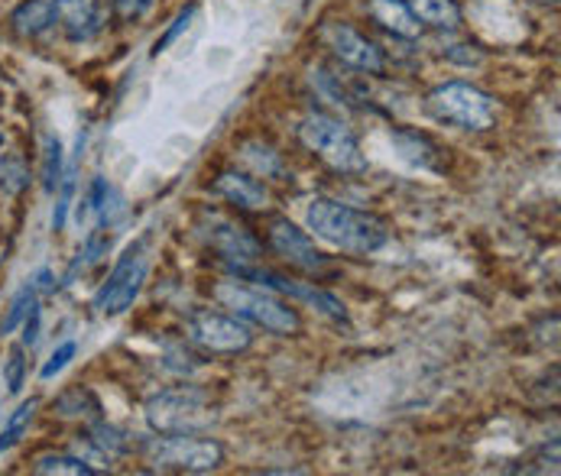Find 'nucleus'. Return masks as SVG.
<instances>
[{"label": "nucleus", "instance_id": "obj_13", "mask_svg": "<svg viewBox=\"0 0 561 476\" xmlns=\"http://www.w3.org/2000/svg\"><path fill=\"white\" fill-rule=\"evenodd\" d=\"M215 191L243 211H260L266 205V188L253 175H243V172H221L215 178Z\"/></svg>", "mask_w": 561, "mask_h": 476}, {"label": "nucleus", "instance_id": "obj_24", "mask_svg": "<svg viewBox=\"0 0 561 476\" xmlns=\"http://www.w3.org/2000/svg\"><path fill=\"white\" fill-rule=\"evenodd\" d=\"M91 434H94V438H91L94 448H101V451H107V454H127V451H130V438H127L124 431H117L114 425L98 421Z\"/></svg>", "mask_w": 561, "mask_h": 476}, {"label": "nucleus", "instance_id": "obj_21", "mask_svg": "<svg viewBox=\"0 0 561 476\" xmlns=\"http://www.w3.org/2000/svg\"><path fill=\"white\" fill-rule=\"evenodd\" d=\"M36 474H62V476H88L94 474L91 464H84L81 457H69V454H46L36 461L33 467Z\"/></svg>", "mask_w": 561, "mask_h": 476}, {"label": "nucleus", "instance_id": "obj_5", "mask_svg": "<svg viewBox=\"0 0 561 476\" xmlns=\"http://www.w3.org/2000/svg\"><path fill=\"white\" fill-rule=\"evenodd\" d=\"M299 140L309 153H316L334 172H364L367 169V156H364L357 137L341 120H334L328 114H309L299 124Z\"/></svg>", "mask_w": 561, "mask_h": 476}, {"label": "nucleus", "instance_id": "obj_30", "mask_svg": "<svg viewBox=\"0 0 561 476\" xmlns=\"http://www.w3.org/2000/svg\"><path fill=\"white\" fill-rule=\"evenodd\" d=\"M36 340H39V309L33 305L26 315V324H23V347H33Z\"/></svg>", "mask_w": 561, "mask_h": 476}, {"label": "nucleus", "instance_id": "obj_15", "mask_svg": "<svg viewBox=\"0 0 561 476\" xmlns=\"http://www.w3.org/2000/svg\"><path fill=\"white\" fill-rule=\"evenodd\" d=\"M53 23H56L53 0H23V3L10 13V26H13V33L23 36V39L43 36Z\"/></svg>", "mask_w": 561, "mask_h": 476}, {"label": "nucleus", "instance_id": "obj_12", "mask_svg": "<svg viewBox=\"0 0 561 476\" xmlns=\"http://www.w3.org/2000/svg\"><path fill=\"white\" fill-rule=\"evenodd\" d=\"M324 39H328L331 53H334L344 66L357 69V72L380 76L383 66H387V62H383V53L377 49V43H370L367 36H360L357 30H351V26H344V23L328 26V30H324Z\"/></svg>", "mask_w": 561, "mask_h": 476}, {"label": "nucleus", "instance_id": "obj_7", "mask_svg": "<svg viewBox=\"0 0 561 476\" xmlns=\"http://www.w3.org/2000/svg\"><path fill=\"white\" fill-rule=\"evenodd\" d=\"M147 269H150V259L144 253V243L127 246V253L111 269L107 282L94 292V312L104 317L124 315L137 302V295L147 282Z\"/></svg>", "mask_w": 561, "mask_h": 476}, {"label": "nucleus", "instance_id": "obj_29", "mask_svg": "<svg viewBox=\"0 0 561 476\" xmlns=\"http://www.w3.org/2000/svg\"><path fill=\"white\" fill-rule=\"evenodd\" d=\"M192 16H195V7H188V10H182V13L175 16V23H172V30H169V33L162 36L160 43H157V49H153L157 56H160V53H165V49H169V43H175V39H179V33H182V30H188V20H192Z\"/></svg>", "mask_w": 561, "mask_h": 476}, {"label": "nucleus", "instance_id": "obj_22", "mask_svg": "<svg viewBox=\"0 0 561 476\" xmlns=\"http://www.w3.org/2000/svg\"><path fill=\"white\" fill-rule=\"evenodd\" d=\"M241 159L247 165H253V172L256 175H279L283 172V159L276 150H270V147H263V143H247L241 150Z\"/></svg>", "mask_w": 561, "mask_h": 476}, {"label": "nucleus", "instance_id": "obj_4", "mask_svg": "<svg viewBox=\"0 0 561 476\" xmlns=\"http://www.w3.org/2000/svg\"><path fill=\"white\" fill-rule=\"evenodd\" d=\"M425 111L448 127L458 130H490L496 120L493 97L468 81H445L425 97Z\"/></svg>", "mask_w": 561, "mask_h": 476}, {"label": "nucleus", "instance_id": "obj_25", "mask_svg": "<svg viewBox=\"0 0 561 476\" xmlns=\"http://www.w3.org/2000/svg\"><path fill=\"white\" fill-rule=\"evenodd\" d=\"M23 380H26V360H23V347H13L10 357H7V367H3V383L7 390L16 396L23 390Z\"/></svg>", "mask_w": 561, "mask_h": 476}, {"label": "nucleus", "instance_id": "obj_20", "mask_svg": "<svg viewBox=\"0 0 561 476\" xmlns=\"http://www.w3.org/2000/svg\"><path fill=\"white\" fill-rule=\"evenodd\" d=\"M62 143L56 137H46V147H43V188L53 195L59 185H62Z\"/></svg>", "mask_w": 561, "mask_h": 476}, {"label": "nucleus", "instance_id": "obj_28", "mask_svg": "<svg viewBox=\"0 0 561 476\" xmlns=\"http://www.w3.org/2000/svg\"><path fill=\"white\" fill-rule=\"evenodd\" d=\"M72 191H76L72 175H62V185H59V205H56V214H53V228H56V231H62V228H66L69 205H72Z\"/></svg>", "mask_w": 561, "mask_h": 476}, {"label": "nucleus", "instance_id": "obj_11", "mask_svg": "<svg viewBox=\"0 0 561 476\" xmlns=\"http://www.w3.org/2000/svg\"><path fill=\"white\" fill-rule=\"evenodd\" d=\"M270 246L296 269L302 272H324L328 269V259L321 256V249L316 246V240L309 237L306 231H299L289 218H273L270 221Z\"/></svg>", "mask_w": 561, "mask_h": 476}, {"label": "nucleus", "instance_id": "obj_8", "mask_svg": "<svg viewBox=\"0 0 561 476\" xmlns=\"http://www.w3.org/2000/svg\"><path fill=\"white\" fill-rule=\"evenodd\" d=\"M188 337L202 350L221 353V357L243 353L253 344V330L243 324L241 317L218 315V312H195V315L188 317Z\"/></svg>", "mask_w": 561, "mask_h": 476}, {"label": "nucleus", "instance_id": "obj_26", "mask_svg": "<svg viewBox=\"0 0 561 476\" xmlns=\"http://www.w3.org/2000/svg\"><path fill=\"white\" fill-rule=\"evenodd\" d=\"M76 353H79V344H76V340H66V344H62V347H59V350H56V353L46 360V367L39 370V376H43V380H53V376H59V373H62V370H66V367L76 360Z\"/></svg>", "mask_w": 561, "mask_h": 476}, {"label": "nucleus", "instance_id": "obj_3", "mask_svg": "<svg viewBox=\"0 0 561 476\" xmlns=\"http://www.w3.org/2000/svg\"><path fill=\"white\" fill-rule=\"evenodd\" d=\"M218 421L215 402L198 386L162 390L147 402V425L157 434H198Z\"/></svg>", "mask_w": 561, "mask_h": 476}, {"label": "nucleus", "instance_id": "obj_9", "mask_svg": "<svg viewBox=\"0 0 561 476\" xmlns=\"http://www.w3.org/2000/svg\"><path fill=\"white\" fill-rule=\"evenodd\" d=\"M231 269H234V276H241L247 282H256V286H263V289H270V292L299 299V302L319 309L321 315H328L331 321L347 324V309H344V302L334 299L331 292L319 289V286H312V282H296V279H286V276H279V272H273V269H256L253 263H250V266H231Z\"/></svg>", "mask_w": 561, "mask_h": 476}, {"label": "nucleus", "instance_id": "obj_1", "mask_svg": "<svg viewBox=\"0 0 561 476\" xmlns=\"http://www.w3.org/2000/svg\"><path fill=\"white\" fill-rule=\"evenodd\" d=\"M306 221H309V231H316V237L344 249V253H357V256L377 253L390 240L387 224L377 214L351 208L334 198H312Z\"/></svg>", "mask_w": 561, "mask_h": 476}, {"label": "nucleus", "instance_id": "obj_17", "mask_svg": "<svg viewBox=\"0 0 561 476\" xmlns=\"http://www.w3.org/2000/svg\"><path fill=\"white\" fill-rule=\"evenodd\" d=\"M405 7L419 23H428L435 30H455L461 23L458 0H405Z\"/></svg>", "mask_w": 561, "mask_h": 476}, {"label": "nucleus", "instance_id": "obj_14", "mask_svg": "<svg viewBox=\"0 0 561 476\" xmlns=\"http://www.w3.org/2000/svg\"><path fill=\"white\" fill-rule=\"evenodd\" d=\"M53 10L69 39H84L98 26V0H53Z\"/></svg>", "mask_w": 561, "mask_h": 476}, {"label": "nucleus", "instance_id": "obj_27", "mask_svg": "<svg viewBox=\"0 0 561 476\" xmlns=\"http://www.w3.org/2000/svg\"><path fill=\"white\" fill-rule=\"evenodd\" d=\"M153 3H157V0H111L114 16H117L121 23H137V20H144V16L153 10Z\"/></svg>", "mask_w": 561, "mask_h": 476}, {"label": "nucleus", "instance_id": "obj_19", "mask_svg": "<svg viewBox=\"0 0 561 476\" xmlns=\"http://www.w3.org/2000/svg\"><path fill=\"white\" fill-rule=\"evenodd\" d=\"M30 185V169L23 156L16 153H3L0 156V191L3 195H20Z\"/></svg>", "mask_w": 561, "mask_h": 476}, {"label": "nucleus", "instance_id": "obj_23", "mask_svg": "<svg viewBox=\"0 0 561 476\" xmlns=\"http://www.w3.org/2000/svg\"><path fill=\"white\" fill-rule=\"evenodd\" d=\"M36 286L33 282H26L16 295H13V302H10V312H7V317L0 321V334H13V327H20L23 321H26V315H30V309L36 305Z\"/></svg>", "mask_w": 561, "mask_h": 476}, {"label": "nucleus", "instance_id": "obj_6", "mask_svg": "<svg viewBox=\"0 0 561 476\" xmlns=\"http://www.w3.org/2000/svg\"><path fill=\"white\" fill-rule=\"evenodd\" d=\"M147 454L162 471L182 474H208L225 464V448L211 438L195 434H160L147 444Z\"/></svg>", "mask_w": 561, "mask_h": 476}, {"label": "nucleus", "instance_id": "obj_16", "mask_svg": "<svg viewBox=\"0 0 561 476\" xmlns=\"http://www.w3.org/2000/svg\"><path fill=\"white\" fill-rule=\"evenodd\" d=\"M370 16L400 39H415L422 33V23L412 16L405 0H370Z\"/></svg>", "mask_w": 561, "mask_h": 476}, {"label": "nucleus", "instance_id": "obj_2", "mask_svg": "<svg viewBox=\"0 0 561 476\" xmlns=\"http://www.w3.org/2000/svg\"><path fill=\"white\" fill-rule=\"evenodd\" d=\"M215 299L231 309L234 315L270 330V334H279V337H293L302 330V317L299 312L283 302L276 292L263 289V286H247V282H234V279H225L215 286Z\"/></svg>", "mask_w": 561, "mask_h": 476}, {"label": "nucleus", "instance_id": "obj_18", "mask_svg": "<svg viewBox=\"0 0 561 476\" xmlns=\"http://www.w3.org/2000/svg\"><path fill=\"white\" fill-rule=\"evenodd\" d=\"M36 408H39V398H26V402H20V408L10 415L7 428L0 431V454H3V451H10V448L23 438V431H26V428H30V421L36 418Z\"/></svg>", "mask_w": 561, "mask_h": 476}, {"label": "nucleus", "instance_id": "obj_10", "mask_svg": "<svg viewBox=\"0 0 561 476\" xmlns=\"http://www.w3.org/2000/svg\"><path fill=\"white\" fill-rule=\"evenodd\" d=\"M198 234H202V240H205L225 263H231V266H250V263H256V259L263 256L260 240L253 237L247 228L234 224L231 218H225V214L205 211L202 221H198Z\"/></svg>", "mask_w": 561, "mask_h": 476}]
</instances>
